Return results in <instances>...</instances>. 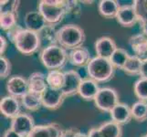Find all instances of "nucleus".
Wrapping results in <instances>:
<instances>
[{
  "mask_svg": "<svg viewBox=\"0 0 147 137\" xmlns=\"http://www.w3.org/2000/svg\"><path fill=\"white\" fill-rule=\"evenodd\" d=\"M7 36L15 44L16 49L23 55H33L41 48L39 34L29 29L16 26L7 32Z\"/></svg>",
  "mask_w": 147,
  "mask_h": 137,
  "instance_id": "obj_1",
  "label": "nucleus"
},
{
  "mask_svg": "<svg viewBox=\"0 0 147 137\" xmlns=\"http://www.w3.org/2000/svg\"><path fill=\"white\" fill-rule=\"evenodd\" d=\"M86 35L82 28L75 24H67L57 30V43L66 50L82 48Z\"/></svg>",
  "mask_w": 147,
  "mask_h": 137,
  "instance_id": "obj_2",
  "label": "nucleus"
},
{
  "mask_svg": "<svg viewBox=\"0 0 147 137\" xmlns=\"http://www.w3.org/2000/svg\"><path fill=\"white\" fill-rule=\"evenodd\" d=\"M38 56L44 67L49 70H61L69 61V54L67 50L58 44L43 48L40 50Z\"/></svg>",
  "mask_w": 147,
  "mask_h": 137,
  "instance_id": "obj_3",
  "label": "nucleus"
},
{
  "mask_svg": "<svg viewBox=\"0 0 147 137\" xmlns=\"http://www.w3.org/2000/svg\"><path fill=\"white\" fill-rule=\"evenodd\" d=\"M87 73L90 79L98 83L107 82L113 78L115 68L108 59L96 56L92 58L86 67Z\"/></svg>",
  "mask_w": 147,
  "mask_h": 137,
  "instance_id": "obj_4",
  "label": "nucleus"
},
{
  "mask_svg": "<svg viewBox=\"0 0 147 137\" xmlns=\"http://www.w3.org/2000/svg\"><path fill=\"white\" fill-rule=\"evenodd\" d=\"M38 11L42 14L49 26L55 27L63 19L66 11L64 0H41L38 2Z\"/></svg>",
  "mask_w": 147,
  "mask_h": 137,
  "instance_id": "obj_5",
  "label": "nucleus"
},
{
  "mask_svg": "<svg viewBox=\"0 0 147 137\" xmlns=\"http://www.w3.org/2000/svg\"><path fill=\"white\" fill-rule=\"evenodd\" d=\"M93 101L96 108L106 113H110L116 105L120 103L118 92L113 88L110 87L100 88Z\"/></svg>",
  "mask_w": 147,
  "mask_h": 137,
  "instance_id": "obj_6",
  "label": "nucleus"
},
{
  "mask_svg": "<svg viewBox=\"0 0 147 137\" xmlns=\"http://www.w3.org/2000/svg\"><path fill=\"white\" fill-rule=\"evenodd\" d=\"M34 119L30 114L21 113L16 118L11 120L10 128L21 137H28L35 127Z\"/></svg>",
  "mask_w": 147,
  "mask_h": 137,
  "instance_id": "obj_7",
  "label": "nucleus"
},
{
  "mask_svg": "<svg viewBox=\"0 0 147 137\" xmlns=\"http://www.w3.org/2000/svg\"><path fill=\"white\" fill-rule=\"evenodd\" d=\"M88 137H121L123 128L121 125L113 121H105L98 127H93L88 132Z\"/></svg>",
  "mask_w": 147,
  "mask_h": 137,
  "instance_id": "obj_8",
  "label": "nucleus"
},
{
  "mask_svg": "<svg viewBox=\"0 0 147 137\" xmlns=\"http://www.w3.org/2000/svg\"><path fill=\"white\" fill-rule=\"evenodd\" d=\"M6 89L8 95L20 100L28 92V80L21 75H14L9 77L6 84Z\"/></svg>",
  "mask_w": 147,
  "mask_h": 137,
  "instance_id": "obj_9",
  "label": "nucleus"
},
{
  "mask_svg": "<svg viewBox=\"0 0 147 137\" xmlns=\"http://www.w3.org/2000/svg\"><path fill=\"white\" fill-rule=\"evenodd\" d=\"M65 98L66 97L61 90L53 89L50 87H48L41 94L43 107L53 111L58 110L61 107Z\"/></svg>",
  "mask_w": 147,
  "mask_h": 137,
  "instance_id": "obj_10",
  "label": "nucleus"
},
{
  "mask_svg": "<svg viewBox=\"0 0 147 137\" xmlns=\"http://www.w3.org/2000/svg\"><path fill=\"white\" fill-rule=\"evenodd\" d=\"M82 78L75 70L65 72V82L61 89L65 97H71L78 94Z\"/></svg>",
  "mask_w": 147,
  "mask_h": 137,
  "instance_id": "obj_11",
  "label": "nucleus"
},
{
  "mask_svg": "<svg viewBox=\"0 0 147 137\" xmlns=\"http://www.w3.org/2000/svg\"><path fill=\"white\" fill-rule=\"evenodd\" d=\"M20 103V100L13 96H4L0 101V111L6 118L13 120L21 113Z\"/></svg>",
  "mask_w": 147,
  "mask_h": 137,
  "instance_id": "obj_12",
  "label": "nucleus"
},
{
  "mask_svg": "<svg viewBox=\"0 0 147 137\" xmlns=\"http://www.w3.org/2000/svg\"><path fill=\"white\" fill-rule=\"evenodd\" d=\"M117 22L124 28H131L139 22L137 15L133 5H123L121 6L116 17Z\"/></svg>",
  "mask_w": 147,
  "mask_h": 137,
  "instance_id": "obj_13",
  "label": "nucleus"
},
{
  "mask_svg": "<svg viewBox=\"0 0 147 137\" xmlns=\"http://www.w3.org/2000/svg\"><path fill=\"white\" fill-rule=\"evenodd\" d=\"M94 48L98 57L110 59L118 47L113 38L104 36L96 40L94 43Z\"/></svg>",
  "mask_w": 147,
  "mask_h": 137,
  "instance_id": "obj_14",
  "label": "nucleus"
},
{
  "mask_svg": "<svg viewBox=\"0 0 147 137\" xmlns=\"http://www.w3.org/2000/svg\"><path fill=\"white\" fill-rule=\"evenodd\" d=\"M63 129L56 123L36 125L28 137H61Z\"/></svg>",
  "mask_w": 147,
  "mask_h": 137,
  "instance_id": "obj_15",
  "label": "nucleus"
},
{
  "mask_svg": "<svg viewBox=\"0 0 147 137\" xmlns=\"http://www.w3.org/2000/svg\"><path fill=\"white\" fill-rule=\"evenodd\" d=\"M25 27L31 31L39 33L48 26L42 14L38 11H29L25 15L24 18Z\"/></svg>",
  "mask_w": 147,
  "mask_h": 137,
  "instance_id": "obj_16",
  "label": "nucleus"
},
{
  "mask_svg": "<svg viewBox=\"0 0 147 137\" xmlns=\"http://www.w3.org/2000/svg\"><path fill=\"white\" fill-rule=\"evenodd\" d=\"M129 45L134 52L142 60L147 59V37L143 33H139L131 36L129 38Z\"/></svg>",
  "mask_w": 147,
  "mask_h": 137,
  "instance_id": "obj_17",
  "label": "nucleus"
},
{
  "mask_svg": "<svg viewBox=\"0 0 147 137\" xmlns=\"http://www.w3.org/2000/svg\"><path fill=\"white\" fill-rule=\"evenodd\" d=\"M111 121L120 125L129 124L130 121L133 119L131 116V107L125 103H118L115 107L110 111Z\"/></svg>",
  "mask_w": 147,
  "mask_h": 137,
  "instance_id": "obj_18",
  "label": "nucleus"
},
{
  "mask_svg": "<svg viewBox=\"0 0 147 137\" xmlns=\"http://www.w3.org/2000/svg\"><path fill=\"white\" fill-rule=\"evenodd\" d=\"M28 90L30 92L42 94L49 86L47 83V75L40 72H35L29 75L28 79Z\"/></svg>",
  "mask_w": 147,
  "mask_h": 137,
  "instance_id": "obj_19",
  "label": "nucleus"
},
{
  "mask_svg": "<svg viewBox=\"0 0 147 137\" xmlns=\"http://www.w3.org/2000/svg\"><path fill=\"white\" fill-rule=\"evenodd\" d=\"M100 89V88L99 87V83L97 82H95L90 78L84 79L82 80V84L80 86L78 94L84 101H94Z\"/></svg>",
  "mask_w": 147,
  "mask_h": 137,
  "instance_id": "obj_20",
  "label": "nucleus"
},
{
  "mask_svg": "<svg viewBox=\"0 0 147 137\" xmlns=\"http://www.w3.org/2000/svg\"><path fill=\"white\" fill-rule=\"evenodd\" d=\"M92 59L89 49L84 47L73 49L69 53V62L76 67H87Z\"/></svg>",
  "mask_w": 147,
  "mask_h": 137,
  "instance_id": "obj_21",
  "label": "nucleus"
},
{
  "mask_svg": "<svg viewBox=\"0 0 147 137\" xmlns=\"http://www.w3.org/2000/svg\"><path fill=\"white\" fill-rule=\"evenodd\" d=\"M121 5L116 0H100L98 10L100 16L105 18H116Z\"/></svg>",
  "mask_w": 147,
  "mask_h": 137,
  "instance_id": "obj_22",
  "label": "nucleus"
},
{
  "mask_svg": "<svg viewBox=\"0 0 147 137\" xmlns=\"http://www.w3.org/2000/svg\"><path fill=\"white\" fill-rule=\"evenodd\" d=\"M20 103H21L23 107L30 111H36L41 108L42 105V99L41 94L34 93V92H28L24 95L23 97L20 99Z\"/></svg>",
  "mask_w": 147,
  "mask_h": 137,
  "instance_id": "obj_23",
  "label": "nucleus"
},
{
  "mask_svg": "<svg viewBox=\"0 0 147 137\" xmlns=\"http://www.w3.org/2000/svg\"><path fill=\"white\" fill-rule=\"evenodd\" d=\"M65 82V72L60 70H49L47 74L48 86L53 89L61 90Z\"/></svg>",
  "mask_w": 147,
  "mask_h": 137,
  "instance_id": "obj_24",
  "label": "nucleus"
},
{
  "mask_svg": "<svg viewBox=\"0 0 147 137\" xmlns=\"http://www.w3.org/2000/svg\"><path fill=\"white\" fill-rule=\"evenodd\" d=\"M142 63H143V60L138 58L137 56H130V58L128 59L127 62H126L125 66L123 69V72L129 76L140 75Z\"/></svg>",
  "mask_w": 147,
  "mask_h": 137,
  "instance_id": "obj_25",
  "label": "nucleus"
},
{
  "mask_svg": "<svg viewBox=\"0 0 147 137\" xmlns=\"http://www.w3.org/2000/svg\"><path fill=\"white\" fill-rule=\"evenodd\" d=\"M130 56L131 55H129V53L124 49L117 48L113 56L110 58V60L115 69L123 70L126 62H127L128 59L130 58Z\"/></svg>",
  "mask_w": 147,
  "mask_h": 137,
  "instance_id": "obj_26",
  "label": "nucleus"
},
{
  "mask_svg": "<svg viewBox=\"0 0 147 137\" xmlns=\"http://www.w3.org/2000/svg\"><path fill=\"white\" fill-rule=\"evenodd\" d=\"M131 116L137 121H144L147 120V103L138 101L131 107Z\"/></svg>",
  "mask_w": 147,
  "mask_h": 137,
  "instance_id": "obj_27",
  "label": "nucleus"
},
{
  "mask_svg": "<svg viewBox=\"0 0 147 137\" xmlns=\"http://www.w3.org/2000/svg\"><path fill=\"white\" fill-rule=\"evenodd\" d=\"M18 14L14 13H0V26L3 30L9 31L17 25Z\"/></svg>",
  "mask_w": 147,
  "mask_h": 137,
  "instance_id": "obj_28",
  "label": "nucleus"
},
{
  "mask_svg": "<svg viewBox=\"0 0 147 137\" xmlns=\"http://www.w3.org/2000/svg\"><path fill=\"white\" fill-rule=\"evenodd\" d=\"M134 94L139 101L147 103V79L139 78L134 84Z\"/></svg>",
  "mask_w": 147,
  "mask_h": 137,
  "instance_id": "obj_29",
  "label": "nucleus"
},
{
  "mask_svg": "<svg viewBox=\"0 0 147 137\" xmlns=\"http://www.w3.org/2000/svg\"><path fill=\"white\" fill-rule=\"evenodd\" d=\"M38 34L40 36V39H41V43L43 40H45V41L47 40L48 46L58 44L57 43V30H55L54 27L49 26L48 25V26Z\"/></svg>",
  "mask_w": 147,
  "mask_h": 137,
  "instance_id": "obj_30",
  "label": "nucleus"
},
{
  "mask_svg": "<svg viewBox=\"0 0 147 137\" xmlns=\"http://www.w3.org/2000/svg\"><path fill=\"white\" fill-rule=\"evenodd\" d=\"M133 6L138 17L139 23L147 20V0H135Z\"/></svg>",
  "mask_w": 147,
  "mask_h": 137,
  "instance_id": "obj_31",
  "label": "nucleus"
},
{
  "mask_svg": "<svg viewBox=\"0 0 147 137\" xmlns=\"http://www.w3.org/2000/svg\"><path fill=\"white\" fill-rule=\"evenodd\" d=\"M11 62L5 56L0 57V77L1 79H7L11 73Z\"/></svg>",
  "mask_w": 147,
  "mask_h": 137,
  "instance_id": "obj_32",
  "label": "nucleus"
},
{
  "mask_svg": "<svg viewBox=\"0 0 147 137\" xmlns=\"http://www.w3.org/2000/svg\"><path fill=\"white\" fill-rule=\"evenodd\" d=\"M1 8L0 13H14L18 14V8L19 7V1H1Z\"/></svg>",
  "mask_w": 147,
  "mask_h": 137,
  "instance_id": "obj_33",
  "label": "nucleus"
},
{
  "mask_svg": "<svg viewBox=\"0 0 147 137\" xmlns=\"http://www.w3.org/2000/svg\"><path fill=\"white\" fill-rule=\"evenodd\" d=\"M79 132V130L77 128H69L63 130V133L61 137H75L76 134Z\"/></svg>",
  "mask_w": 147,
  "mask_h": 137,
  "instance_id": "obj_34",
  "label": "nucleus"
},
{
  "mask_svg": "<svg viewBox=\"0 0 147 137\" xmlns=\"http://www.w3.org/2000/svg\"><path fill=\"white\" fill-rule=\"evenodd\" d=\"M7 45H8L7 39L1 35L0 36V54H1V56H3V54L6 51Z\"/></svg>",
  "mask_w": 147,
  "mask_h": 137,
  "instance_id": "obj_35",
  "label": "nucleus"
},
{
  "mask_svg": "<svg viewBox=\"0 0 147 137\" xmlns=\"http://www.w3.org/2000/svg\"><path fill=\"white\" fill-rule=\"evenodd\" d=\"M140 76H141V78L147 79V59L143 60V63H142V68H141V72H140Z\"/></svg>",
  "mask_w": 147,
  "mask_h": 137,
  "instance_id": "obj_36",
  "label": "nucleus"
},
{
  "mask_svg": "<svg viewBox=\"0 0 147 137\" xmlns=\"http://www.w3.org/2000/svg\"><path fill=\"white\" fill-rule=\"evenodd\" d=\"M3 137H21L18 134H17L16 132L13 131L11 128H8L6 130L3 134Z\"/></svg>",
  "mask_w": 147,
  "mask_h": 137,
  "instance_id": "obj_37",
  "label": "nucleus"
},
{
  "mask_svg": "<svg viewBox=\"0 0 147 137\" xmlns=\"http://www.w3.org/2000/svg\"><path fill=\"white\" fill-rule=\"evenodd\" d=\"M140 25H141V28H142V31H143V34L147 37V20L140 22Z\"/></svg>",
  "mask_w": 147,
  "mask_h": 137,
  "instance_id": "obj_38",
  "label": "nucleus"
},
{
  "mask_svg": "<svg viewBox=\"0 0 147 137\" xmlns=\"http://www.w3.org/2000/svg\"><path fill=\"white\" fill-rule=\"evenodd\" d=\"M75 137H88V134H86L84 133H82V132H78L77 134H76V136Z\"/></svg>",
  "mask_w": 147,
  "mask_h": 137,
  "instance_id": "obj_39",
  "label": "nucleus"
},
{
  "mask_svg": "<svg viewBox=\"0 0 147 137\" xmlns=\"http://www.w3.org/2000/svg\"><path fill=\"white\" fill-rule=\"evenodd\" d=\"M143 137H147V134H145V135H144Z\"/></svg>",
  "mask_w": 147,
  "mask_h": 137,
  "instance_id": "obj_40",
  "label": "nucleus"
}]
</instances>
